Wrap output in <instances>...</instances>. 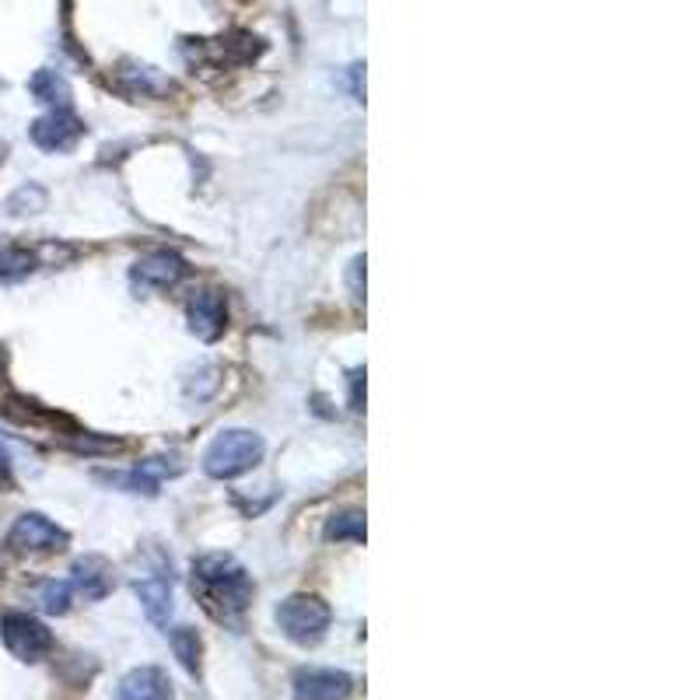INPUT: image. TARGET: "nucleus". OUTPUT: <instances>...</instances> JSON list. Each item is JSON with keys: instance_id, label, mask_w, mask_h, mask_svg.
<instances>
[{"instance_id": "obj_21", "label": "nucleus", "mask_w": 700, "mask_h": 700, "mask_svg": "<svg viewBox=\"0 0 700 700\" xmlns=\"http://www.w3.org/2000/svg\"><path fill=\"white\" fill-rule=\"evenodd\" d=\"M361 271H364V259L358 256V259H354V271H350V287H354L358 298L364 295V287H361Z\"/></svg>"}, {"instance_id": "obj_9", "label": "nucleus", "mask_w": 700, "mask_h": 700, "mask_svg": "<svg viewBox=\"0 0 700 700\" xmlns=\"http://www.w3.org/2000/svg\"><path fill=\"white\" fill-rule=\"evenodd\" d=\"M187 316H190V329L200 340H218L224 333V322H229V312H224V298L211 287H203L197 291L187 305Z\"/></svg>"}, {"instance_id": "obj_7", "label": "nucleus", "mask_w": 700, "mask_h": 700, "mask_svg": "<svg viewBox=\"0 0 700 700\" xmlns=\"http://www.w3.org/2000/svg\"><path fill=\"white\" fill-rule=\"evenodd\" d=\"M291 687L295 700H347L354 693V679L343 669H301Z\"/></svg>"}, {"instance_id": "obj_24", "label": "nucleus", "mask_w": 700, "mask_h": 700, "mask_svg": "<svg viewBox=\"0 0 700 700\" xmlns=\"http://www.w3.org/2000/svg\"><path fill=\"white\" fill-rule=\"evenodd\" d=\"M0 368H4V354H0Z\"/></svg>"}, {"instance_id": "obj_13", "label": "nucleus", "mask_w": 700, "mask_h": 700, "mask_svg": "<svg viewBox=\"0 0 700 700\" xmlns=\"http://www.w3.org/2000/svg\"><path fill=\"white\" fill-rule=\"evenodd\" d=\"M29 88L39 102H46L53 109H71V85L56 71H35Z\"/></svg>"}, {"instance_id": "obj_18", "label": "nucleus", "mask_w": 700, "mask_h": 700, "mask_svg": "<svg viewBox=\"0 0 700 700\" xmlns=\"http://www.w3.org/2000/svg\"><path fill=\"white\" fill-rule=\"evenodd\" d=\"M326 540H354V543H361L364 540V519L358 511L340 515V519H333L326 526Z\"/></svg>"}, {"instance_id": "obj_4", "label": "nucleus", "mask_w": 700, "mask_h": 700, "mask_svg": "<svg viewBox=\"0 0 700 700\" xmlns=\"http://www.w3.org/2000/svg\"><path fill=\"white\" fill-rule=\"evenodd\" d=\"M0 641L18 662H43L53 651V630L32 613H4L0 616Z\"/></svg>"}, {"instance_id": "obj_20", "label": "nucleus", "mask_w": 700, "mask_h": 700, "mask_svg": "<svg viewBox=\"0 0 700 700\" xmlns=\"http://www.w3.org/2000/svg\"><path fill=\"white\" fill-rule=\"evenodd\" d=\"M11 484H14V469H11V456L4 448H0V494L4 490H11Z\"/></svg>"}, {"instance_id": "obj_14", "label": "nucleus", "mask_w": 700, "mask_h": 700, "mask_svg": "<svg viewBox=\"0 0 700 700\" xmlns=\"http://www.w3.org/2000/svg\"><path fill=\"white\" fill-rule=\"evenodd\" d=\"M39 256L22 250V245H0V284L22 280L29 274H35Z\"/></svg>"}, {"instance_id": "obj_22", "label": "nucleus", "mask_w": 700, "mask_h": 700, "mask_svg": "<svg viewBox=\"0 0 700 700\" xmlns=\"http://www.w3.org/2000/svg\"><path fill=\"white\" fill-rule=\"evenodd\" d=\"M350 403H354V410H361V372H354V396H350Z\"/></svg>"}, {"instance_id": "obj_19", "label": "nucleus", "mask_w": 700, "mask_h": 700, "mask_svg": "<svg viewBox=\"0 0 700 700\" xmlns=\"http://www.w3.org/2000/svg\"><path fill=\"white\" fill-rule=\"evenodd\" d=\"M46 203V193L39 190V187H25V190H18L11 200H8V211L11 214H32V211H39Z\"/></svg>"}, {"instance_id": "obj_10", "label": "nucleus", "mask_w": 700, "mask_h": 700, "mask_svg": "<svg viewBox=\"0 0 700 700\" xmlns=\"http://www.w3.org/2000/svg\"><path fill=\"white\" fill-rule=\"evenodd\" d=\"M187 271H190L187 259L176 253H148L134 263V280L161 291V287H176L182 277H187Z\"/></svg>"}, {"instance_id": "obj_15", "label": "nucleus", "mask_w": 700, "mask_h": 700, "mask_svg": "<svg viewBox=\"0 0 700 700\" xmlns=\"http://www.w3.org/2000/svg\"><path fill=\"white\" fill-rule=\"evenodd\" d=\"M169 645L176 651V658L182 662V669L187 672H200V658H203V641H200V634L193 627H172L169 630Z\"/></svg>"}, {"instance_id": "obj_8", "label": "nucleus", "mask_w": 700, "mask_h": 700, "mask_svg": "<svg viewBox=\"0 0 700 700\" xmlns=\"http://www.w3.org/2000/svg\"><path fill=\"white\" fill-rule=\"evenodd\" d=\"M116 700H176L172 679L158 666H140L119 679Z\"/></svg>"}, {"instance_id": "obj_3", "label": "nucleus", "mask_w": 700, "mask_h": 700, "mask_svg": "<svg viewBox=\"0 0 700 700\" xmlns=\"http://www.w3.org/2000/svg\"><path fill=\"white\" fill-rule=\"evenodd\" d=\"M329 621H333V613H329V606L319 600V595L298 592V595H287V600L277 606V624L295 645L322 641L329 630Z\"/></svg>"}, {"instance_id": "obj_1", "label": "nucleus", "mask_w": 700, "mask_h": 700, "mask_svg": "<svg viewBox=\"0 0 700 700\" xmlns=\"http://www.w3.org/2000/svg\"><path fill=\"white\" fill-rule=\"evenodd\" d=\"M193 592L221 624H238L253 603V579L229 553H208L193 564Z\"/></svg>"}, {"instance_id": "obj_11", "label": "nucleus", "mask_w": 700, "mask_h": 700, "mask_svg": "<svg viewBox=\"0 0 700 700\" xmlns=\"http://www.w3.org/2000/svg\"><path fill=\"white\" fill-rule=\"evenodd\" d=\"M71 585H74L77 595H85L88 603H98V600H106V595L113 592V568L102 558H85V561L74 564Z\"/></svg>"}, {"instance_id": "obj_12", "label": "nucleus", "mask_w": 700, "mask_h": 700, "mask_svg": "<svg viewBox=\"0 0 700 700\" xmlns=\"http://www.w3.org/2000/svg\"><path fill=\"white\" fill-rule=\"evenodd\" d=\"M134 592L137 600L144 606V613H148L151 624H165L172 613V582L161 579V574H148V579H137L134 582Z\"/></svg>"}, {"instance_id": "obj_5", "label": "nucleus", "mask_w": 700, "mask_h": 700, "mask_svg": "<svg viewBox=\"0 0 700 700\" xmlns=\"http://www.w3.org/2000/svg\"><path fill=\"white\" fill-rule=\"evenodd\" d=\"M8 543L14 550H22V553H60L71 543V537L53 519H46V515L29 511V515H22V519L11 526Z\"/></svg>"}, {"instance_id": "obj_2", "label": "nucleus", "mask_w": 700, "mask_h": 700, "mask_svg": "<svg viewBox=\"0 0 700 700\" xmlns=\"http://www.w3.org/2000/svg\"><path fill=\"white\" fill-rule=\"evenodd\" d=\"M263 459V438L256 431H221V435L211 442V448L203 452V469L214 480H235L242 473H250L256 463Z\"/></svg>"}, {"instance_id": "obj_6", "label": "nucleus", "mask_w": 700, "mask_h": 700, "mask_svg": "<svg viewBox=\"0 0 700 700\" xmlns=\"http://www.w3.org/2000/svg\"><path fill=\"white\" fill-rule=\"evenodd\" d=\"M85 134V123H81L71 109H50L46 116H39L32 123V140L35 148L43 151H71L74 144Z\"/></svg>"}, {"instance_id": "obj_23", "label": "nucleus", "mask_w": 700, "mask_h": 700, "mask_svg": "<svg viewBox=\"0 0 700 700\" xmlns=\"http://www.w3.org/2000/svg\"><path fill=\"white\" fill-rule=\"evenodd\" d=\"M0 161H4V144H0Z\"/></svg>"}, {"instance_id": "obj_16", "label": "nucleus", "mask_w": 700, "mask_h": 700, "mask_svg": "<svg viewBox=\"0 0 700 700\" xmlns=\"http://www.w3.org/2000/svg\"><path fill=\"white\" fill-rule=\"evenodd\" d=\"M71 600H74L71 582H46L43 588H39V606L53 616H64L71 609Z\"/></svg>"}, {"instance_id": "obj_17", "label": "nucleus", "mask_w": 700, "mask_h": 700, "mask_svg": "<svg viewBox=\"0 0 700 700\" xmlns=\"http://www.w3.org/2000/svg\"><path fill=\"white\" fill-rule=\"evenodd\" d=\"M123 77L130 81L134 95H161V92L172 88L169 81L155 74V67H130V71H123Z\"/></svg>"}]
</instances>
